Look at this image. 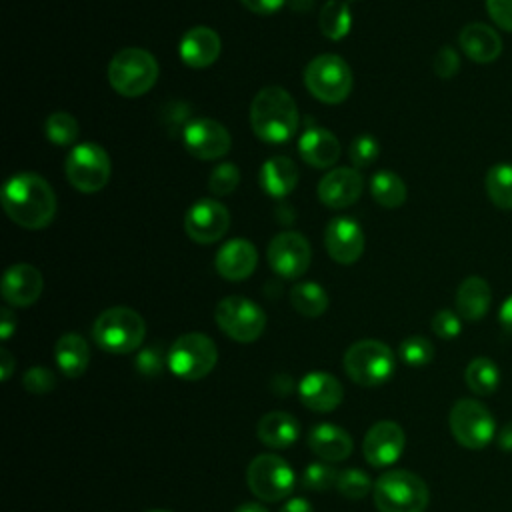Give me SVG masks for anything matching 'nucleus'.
I'll list each match as a JSON object with an SVG mask.
<instances>
[{
    "instance_id": "obj_1",
    "label": "nucleus",
    "mask_w": 512,
    "mask_h": 512,
    "mask_svg": "<svg viewBox=\"0 0 512 512\" xmlns=\"http://www.w3.org/2000/svg\"><path fill=\"white\" fill-rule=\"evenodd\" d=\"M2 208L18 226L40 230L54 220L56 194L42 176L20 172L6 180L2 188Z\"/></svg>"
},
{
    "instance_id": "obj_2",
    "label": "nucleus",
    "mask_w": 512,
    "mask_h": 512,
    "mask_svg": "<svg viewBox=\"0 0 512 512\" xmlns=\"http://www.w3.org/2000/svg\"><path fill=\"white\" fill-rule=\"evenodd\" d=\"M300 124L296 100L282 86L262 88L250 104L252 132L270 144L288 142Z\"/></svg>"
},
{
    "instance_id": "obj_3",
    "label": "nucleus",
    "mask_w": 512,
    "mask_h": 512,
    "mask_svg": "<svg viewBox=\"0 0 512 512\" xmlns=\"http://www.w3.org/2000/svg\"><path fill=\"white\" fill-rule=\"evenodd\" d=\"M144 336V318L128 306H112L104 310L92 324L94 342L110 354H128L138 350Z\"/></svg>"
},
{
    "instance_id": "obj_4",
    "label": "nucleus",
    "mask_w": 512,
    "mask_h": 512,
    "mask_svg": "<svg viewBox=\"0 0 512 512\" xmlns=\"http://www.w3.org/2000/svg\"><path fill=\"white\" fill-rule=\"evenodd\" d=\"M372 498L378 512H424L430 502V490L410 470H388L374 482Z\"/></svg>"
},
{
    "instance_id": "obj_5",
    "label": "nucleus",
    "mask_w": 512,
    "mask_h": 512,
    "mask_svg": "<svg viewBox=\"0 0 512 512\" xmlns=\"http://www.w3.org/2000/svg\"><path fill=\"white\" fill-rule=\"evenodd\" d=\"M156 58L144 48H124L108 64V82L120 96L136 98L146 94L158 80Z\"/></svg>"
},
{
    "instance_id": "obj_6",
    "label": "nucleus",
    "mask_w": 512,
    "mask_h": 512,
    "mask_svg": "<svg viewBox=\"0 0 512 512\" xmlns=\"http://www.w3.org/2000/svg\"><path fill=\"white\" fill-rule=\"evenodd\" d=\"M396 368V356L380 340H358L344 352V370L358 386H380Z\"/></svg>"
},
{
    "instance_id": "obj_7",
    "label": "nucleus",
    "mask_w": 512,
    "mask_h": 512,
    "mask_svg": "<svg viewBox=\"0 0 512 512\" xmlns=\"http://www.w3.org/2000/svg\"><path fill=\"white\" fill-rule=\"evenodd\" d=\"M304 84L316 100L324 104H340L352 92L354 78L344 58L336 54H320L306 64Z\"/></svg>"
},
{
    "instance_id": "obj_8",
    "label": "nucleus",
    "mask_w": 512,
    "mask_h": 512,
    "mask_svg": "<svg viewBox=\"0 0 512 512\" xmlns=\"http://www.w3.org/2000/svg\"><path fill=\"white\" fill-rule=\"evenodd\" d=\"M218 362V348L212 338L202 332L178 336L168 350V368L182 380H202Z\"/></svg>"
},
{
    "instance_id": "obj_9",
    "label": "nucleus",
    "mask_w": 512,
    "mask_h": 512,
    "mask_svg": "<svg viewBox=\"0 0 512 512\" xmlns=\"http://www.w3.org/2000/svg\"><path fill=\"white\" fill-rule=\"evenodd\" d=\"M64 174L72 188L84 194H92L108 184L112 162L100 144L80 142L68 152L64 160Z\"/></svg>"
},
{
    "instance_id": "obj_10",
    "label": "nucleus",
    "mask_w": 512,
    "mask_h": 512,
    "mask_svg": "<svg viewBox=\"0 0 512 512\" xmlns=\"http://www.w3.org/2000/svg\"><path fill=\"white\" fill-rule=\"evenodd\" d=\"M448 426L454 440L468 450L486 448L496 434L492 412L482 402L472 398H460L454 402L450 408Z\"/></svg>"
},
{
    "instance_id": "obj_11",
    "label": "nucleus",
    "mask_w": 512,
    "mask_h": 512,
    "mask_svg": "<svg viewBox=\"0 0 512 512\" xmlns=\"http://www.w3.org/2000/svg\"><path fill=\"white\" fill-rule=\"evenodd\" d=\"M214 318L218 328L232 340L248 344L262 336L266 328L264 310L244 296H226L216 304Z\"/></svg>"
},
{
    "instance_id": "obj_12",
    "label": "nucleus",
    "mask_w": 512,
    "mask_h": 512,
    "mask_svg": "<svg viewBox=\"0 0 512 512\" xmlns=\"http://www.w3.org/2000/svg\"><path fill=\"white\" fill-rule=\"evenodd\" d=\"M250 492L264 502H278L294 490V472L288 462L276 454H260L250 460L246 470Z\"/></svg>"
},
{
    "instance_id": "obj_13",
    "label": "nucleus",
    "mask_w": 512,
    "mask_h": 512,
    "mask_svg": "<svg viewBox=\"0 0 512 512\" xmlns=\"http://www.w3.org/2000/svg\"><path fill=\"white\" fill-rule=\"evenodd\" d=\"M266 258L270 268L278 276L296 280L310 266V258H312L310 242L300 232H294V230L278 232L268 244Z\"/></svg>"
},
{
    "instance_id": "obj_14",
    "label": "nucleus",
    "mask_w": 512,
    "mask_h": 512,
    "mask_svg": "<svg viewBox=\"0 0 512 512\" xmlns=\"http://www.w3.org/2000/svg\"><path fill=\"white\" fill-rule=\"evenodd\" d=\"M182 140L186 150L198 160H216L232 146L230 132L214 118H192L186 122Z\"/></svg>"
},
{
    "instance_id": "obj_15",
    "label": "nucleus",
    "mask_w": 512,
    "mask_h": 512,
    "mask_svg": "<svg viewBox=\"0 0 512 512\" xmlns=\"http://www.w3.org/2000/svg\"><path fill=\"white\" fill-rule=\"evenodd\" d=\"M230 226V212L218 200L200 198L184 216V230L190 240L198 244H212L220 240Z\"/></svg>"
},
{
    "instance_id": "obj_16",
    "label": "nucleus",
    "mask_w": 512,
    "mask_h": 512,
    "mask_svg": "<svg viewBox=\"0 0 512 512\" xmlns=\"http://www.w3.org/2000/svg\"><path fill=\"white\" fill-rule=\"evenodd\" d=\"M406 436L400 424L392 420L376 422L364 436L362 454L366 462L374 468H384L394 464L404 452Z\"/></svg>"
},
{
    "instance_id": "obj_17",
    "label": "nucleus",
    "mask_w": 512,
    "mask_h": 512,
    "mask_svg": "<svg viewBox=\"0 0 512 512\" xmlns=\"http://www.w3.org/2000/svg\"><path fill=\"white\" fill-rule=\"evenodd\" d=\"M362 226L348 216H338L328 222L324 232V244L330 258L338 264H354L364 252Z\"/></svg>"
},
{
    "instance_id": "obj_18",
    "label": "nucleus",
    "mask_w": 512,
    "mask_h": 512,
    "mask_svg": "<svg viewBox=\"0 0 512 512\" xmlns=\"http://www.w3.org/2000/svg\"><path fill=\"white\" fill-rule=\"evenodd\" d=\"M364 190V178L356 168L340 166L328 170L318 182V198L328 208H346L354 204Z\"/></svg>"
},
{
    "instance_id": "obj_19",
    "label": "nucleus",
    "mask_w": 512,
    "mask_h": 512,
    "mask_svg": "<svg viewBox=\"0 0 512 512\" xmlns=\"http://www.w3.org/2000/svg\"><path fill=\"white\" fill-rule=\"evenodd\" d=\"M44 288V280L42 274L36 266L20 262V264H12L4 276H2V298L18 308H26L30 304H34Z\"/></svg>"
},
{
    "instance_id": "obj_20",
    "label": "nucleus",
    "mask_w": 512,
    "mask_h": 512,
    "mask_svg": "<svg viewBox=\"0 0 512 512\" xmlns=\"http://www.w3.org/2000/svg\"><path fill=\"white\" fill-rule=\"evenodd\" d=\"M300 402L314 412H332L344 398L340 380L328 372H308L298 382Z\"/></svg>"
},
{
    "instance_id": "obj_21",
    "label": "nucleus",
    "mask_w": 512,
    "mask_h": 512,
    "mask_svg": "<svg viewBox=\"0 0 512 512\" xmlns=\"http://www.w3.org/2000/svg\"><path fill=\"white\" fill-rule=\"evenodd\" d=\"M258 264V252L250 240L244 238H232L220 246L214 258L216 272L230 280V282H240L252 276Z\"/></svg>"
},
{
    "instance_id": "obj_22",
    "label": "nucleus",
    "mask_w": 512,
    "mask_h": 512,
    "mask_svg": "<svg viewBox=\"0 0 512 512\" xmlns=\"http://www.w3.org/2000/svg\"><path fill=\"white\" fill-rule=\"evenodd\" d=\"M298 152L312 168H330L340 158V142L328 128L308 122L298 138Z\"/></svg>"
},
{
    "instance_id": "obj_23",
    "label": "nucleus",
    "mask_w": 512,
    "mask_h": 512,
    "mask_svg": "<svg viewBox=\"0 0 512 512\" xmlns=\"http://www.w3.org/2000/svg\"><path fill=\"white\" fill-rule=\"evenodd\" d=\"M220 50H222L220 36L208 26L190 28L180 38V44H178V54L182 62L196 70L214 64L216 58L220 56Z\"/></svg>"
},
{
    "instance_id": "obj_24",
    "label": "nucleus",
    "mask_w": 512,
    "mask_h": 512,
    "mask_svg": "<svg viewBox=\"0 0 512 512\" xmlns=\"http://www.w3.org/2000/svg\"><path fill=\"white\" fill-rule=\"evenodd\" d=\"M458 44L462 52L478 64L494 62L502 54L500 34L484 22L466 24L458 34Z\"/></svg>"
},
{
    "instance_id": "obj_25",
    "label": "nucleus",
    "mask_w": 512,
    "mask_h": 512,
    "mask_svg": "<svg viewBox=\"0 0 512 512\" xmlns=\"http://www.w3.org/2000/svg\"><path fill=\"white\" fill-rule=\"evenodd\" d=\"M308 446L316 456H320V460L342 462L352 454L354 442L344 428L322 422L308 432Z\"/></svg>"
},
{
    "instance_id": "obj_26",
    "label": "nucleus",
    "mask_w": 512,
    "mask_h": 512,
    "mask_svg": "<svg viewBox=\"0 0 512 512\" xmlns=\"http://www.w3.org/2000/svg\"><path fill=\"white\" fill-rule=\"evenodd\" d=\"M298 166L288 156H272L268 158L258 174L262 190L270 198L288 196L298 184Z\"/></svg>"
},
{
    "instance_id": "obj_27",
    "label": "nucleus",
    "mask_w": 512,
    "mask_h": 512,
    "mask_svg": "<svg viewBox=\"0 0 512 512\" xmlns=\"http://www.w3.org/2000/svg\"><path fill=\"white\" fill-rule=\"evenodd\" d=\"M256 436L268 448H288L300 436V422L288 412H268L256 424Z\"/></svg>"
},
{
    "instance_id": "obj_28",
    "label": "nucleus",
    "mask_w": 512,
    "mask_h": 512,
    "mask_svg": "<svg viewBox=\"0 0 512 512\" xmlns=\"http://www.w3.org/2000/svg\"><path fill=\"white\" fill-rule=\"evenodd\" d=\"M492 292L482 276H468L456 290V312L462 320L476 322L486 316L490 308Z\"/></svg>"
},
{
    "instance_id": "obj_29",
    "label": "nucleus",
    "mask_w": 512,
    "mask_h": 512,
    "mask_svg": "<svg viewBox=\"0 0 512 512\" xmlns=\"http://www.w3.org/2000/svg\"><path fill=\"white\" fill-rule=\"evenodd\" d=\"M54 358L64 376L78 378L86 372L90 364L88 342L76 332H66L56 340Z\"/></svg>"
},
{
    "instance_id": "obj_30",
    "label": "nucleus",
    "mask_w": 512,
    "mask_h": 512,
    "mask_svg": "<svg viewBox=\"0 0 512 512\" xmlns=\"http://www.w3.org/2000/svg\"><path fill=\"white\" fill-rule=\"evenodd\" d=\"M320 32L328 40H342L352 28V12L344 0H326L318 14Z\"/></svg>"
},
{
    "instance_id": "obj_31",
    "label": "nucleus",
    "mask_w": 512,
    "mask_h": 512,
    "mask_svg": "<svg viewBox=\"0 0 512 512\" xmlns=\"http://www.w3.org/2000/svg\"><path fill=\"white\" fill-rule=\"evenodd\" d=\"M290 304L292 308L306 316V318H318L328 308V294L326 290L316 282H298L290 288Z\"/></svg>"
},
{
    "instance_id": "obj_32",
    "label": "nucleus",
    "mask_w": 512,
    "mask_h": 512,
    "mask_svg": "<svg viewBox=\"0 0 512 512\" xmlns=\"http://www.w3.org/2000/svg\"><path fill=\"white\" fill-rule=\"evenodd\" d=\"M372 198L384 208H398L406 202V184L392 170H380L370 180Z\"/></svg>"
},
{
    "instance_id": "obj_33",
    "label": "nucleus",
    "mask_w": 512,
    "mask_h": 512,
    "mask_svg": "<svg viewBox=\"0 0 512 512\" xmlns=\"http://www.w3.org/2000/svg\"><path fill=\"white\" fill-rule=\"evenodd\" d=\"M500 378H502L500 368L496 366L494 360H490L486 356H478V358L470 360L466 366V372H464L466 386L478 396L492 394L498 388Z\"/></svg>"
},
{
    "instance_id": "obj_34",
    "label": "nucleus",
    "mask_w": 512,
    "mask_h": 512,
    "mask_svg": "<svg viewBox=\"0 0 512 512\" xmlns=\"http://www.w3.org/2000/svg\"><path fill=\"white\" fill-rule=\"evenodd\" d=\"M490 202L500 210H512V164L498 162L488 168L484 178Z\"/></svg>"
},
{
    "instance_id": "obj_35",
    "label": "nucleus",
    "mask_w": 512,
    "mask_h": 512,
    "mask_svg": "<svg viewBox=\"0 0 512 512\" xmlns=\"http://www.w3.org/2000/svg\"><path fill=\"white\" fill-rule=\"evenodd\" d=\"M44 134L46 138L56 146H68L76 142L80 134L78 120L68 112H54L44 122Z\"/></svg>"
},
{
    "instance_id": "obj_36",
    "label": "nucleus",
    "mask_w": 512,
    "mask_h": 512,
    "mask_svg": "<svg viewBox=\"0 0 512 512\" xmlns=\"http://www.w3.org/2000/svg\"><path fill=\"white\" fill-rule=\"evenodd\" d=\"M338 472L330 462L326 460H320V462H310L302 474H300V484L308 490H314V492H324L332 486H336V480H338Z\"/></svg>"
},
{
    "instance_id": "obj_37",
    "label": "nucleus",
    "mask_w": 512,
    "mask_h": 512,
    "mask_svg": "<svg viewBox=\"0 0 512 512\" xmlns=\"http://www.w3.org/2000/svg\"><path fill=\"white\" fill-rule=\"evenodd\" d=\"M398 352H400L402 362L412 366V368H422V366L430 364L432 358H434L432 342L428 338H424V336H418V334L404 338L400 342Z\"/></svg>"
},
{
    "instance_id": "obj_38",
    "label": "nucleus",
    "mask_w": 512,
    "mask_h": 512,
    "mask_svg": "<svg viewBox=\"0 0 512 512\" xmlns=\"http://www.w3.org/2000/svg\"><path fill=\"white\" fill-rule=\"evenodd\" d=\"M372 480L366 472L358 470V468H346L338 472V480H336V490L350 500H360L364 496H368V492L372 490Z\"/></svg>"
},
{
    "instance_id": "obj_39",
    "label": "nucleus",
    "mask_w": 512,
    "mask_h": 512,
    "mask_svg": "<svg viewBox=\"0 0 512 512\" xmlns=\"http://www.w3.org/2000/svg\"><path fill=\"white\" fill-rule=\"evenodd\" d=\"M240 184V170L232 162H222L212 168L208 176V188L214 196H226Z\"/></svg>"
},
{
    "instance_id": "obj_40",
    "label": "nucleus",
    "mask_w": 512,
    "mask_h": 512,
    "mask_svg": "<svg viewBox=\"0 0 512 512\" xmlns=\"http://www.w3.org/2000/svg\"><path fill=\"white\" fill-rule=\"evenodd\" d=\"M380 154V144L372 134H358L348 148V156L356 168L370 166Z\"/></svg>"
},
{
    "instance_id": "obj_41",
    "label": "nucleus",
    "mask_w": 512,
    "mask_h": 512,
    "mask_svg": "<svg viewBox=\"0 0 512 512\" xmlns=\"http://www.w3.org/2000/svg\"><path fill=\"white\" fill-rule=\"evenodd\" d=\"M134 364H136V370H138L142 376L154 378V376L162 374L164 364L168 366V352L164 354V350H162L160 344L144 346V348L138 352Z\"/></svg>"
},
{
    "instance_id": "obj_42",
    "label": "nucleus",
    "mask_w": 512,
    "mask_h": 512,
    "mask_svg": "<svg viewBox=\"0 0 512 512\" xmlns=\"http://www.w3.org/2000/svg\"><path fill=\"white\" fill-rule=\"evenodd\" d=\"M432 332L442 338V340H452L460 334L462 330V318L458 312L454 310H448V308H442L438 310L434 316H432Z\"/></svg>"
},
{
    "instance_id": "obj_43",
    "label": "nucleus",
    "mask_w": 512,
    "mask_h": 512,
    "mask_svg": "<svg viewBox=\"0 0 512 512\" xmlns=\"http://www.w3.org/2000/svg\"><path fill=\"white\" fill-rule=\"evenodd\" d=\"M22 384L32 394H46L56 388V376L52 370H48L44 366H32L24 372Z\"/></svg>"
},
{
    "instance_id": "obj_44",
    "label": "nucleus",
    "mask_w": 512,
    "mask_h": 512,
    "mask_svg": "<svg viewBox=\"0 0 512 512\" xmlns=\"http://www.w3.org/2000/svg\"><path fill=\"white\" fill-rule=\"evenodd\" d=\"M432 68L440 78H452L460 70V56L452 46H442L432 60Z\"/></svg>"
},
{
    "instance_id": "obj_45",
    "label": "nucleus",
    "mask_w": 512,
    "mask_h": 512,
    "mask_svg": "<svg viewBox=\"0 0 512 512\" xmlns=\"http://www.w3.org/2000/svg\"><path fill=\"white\" fill-rule=\"evenodd\" d=\"M486 10L496 26L512 32V0H486Z\"/></svg>"
},
{
    "instance_id": "obj_46",
    "label": "nucleus",
    "mask_w": 512,
    "mask_h": 512,
    "mask_svg": "<svg viewBox=\"0 0 512 512\" xmlns=\"http://www.w3.org/2000/svg\"><path fill=\"white\" fill-rule=\"evenodd\" d=\"M244 8H248L254 14H274L278 12L288 0H240Z\"/></svg>"
},
{
    "instance_id": "obj_47",
    "label": "nucleus",
    "mask_w": 512,
    "mask_h": 512,
    "mask_svg": "<svg viewBox=\"0 0 512 512\" xmlns=\"http://www.w3.org/2000/svg\"><path fill=\"white\" fill-rule=\"evenodd\" d=\"M14 330H16V316H14V312L10 308H2L0 310V338L8 340Z\"/></svg>"
},
{
    "instance_id": "obj_48",
    "label": "nucleus",
    "mask_w": 512,
    "mask_h": 512,
    "mask_svg": "<svg viewBox=\"0 0 512 512\" xmlns=\"http://www.w3.org/2000/svg\"><path fill=\"white\" fill-rule=\"evenodd\" d=\"M498 320H500V326L512 334V294L502 302L500 306V312H498Z\"/></svg>"
},
{
    "instance_id": "obj_49",
    "label": "nucleus",
    "mask_w": 512,
    "mask_h": 512,
    "mask_svg": "<svg viewBox=\"0 0 512 512\" xmlns=\"http://www.w3.org/2000/svg\"><path fill=\"white\" fill-rule=\"evenodd\" d=\"M14 368H16L14 356L6 348H0V378L8 380L10 374L14 372Z\"/></svg>"
},
{
    "instance_id": "obj_50",
    "label": "nucleus",
    "mask_w": 512,
    "mask_h": 512,
    "mask_svg": "<svg viewBox=\"0 0 512 512\" xmlns=\"http://www.w3.org/2000/svg\"><path fill=\"white\" fill-rule=\"evenodd\" d=\"M496 442H498V448L504 450V452H512V420L506 422L500 432H496Z\"/></svg>"
},
{
    "instance_id": "obj_51",
    "label": "nucleus",
    "mask_w": 512,
    "mask_h": 512,
    "mask_svg": "<svg viewBox=\"0 0 512 512\" xmlns=\"http://www.w3.org/2000/svg\"><path fill=\"white\" fill-rule=\"evenodd\" d=\"M280 512H314L310 502L304 500V498H290Z\"/></svg>"
},
{
    "instance_id": "obj_52",
    "label": "nucleus",
    "mask_w": 512,
    "mask_h": 512,
    "mask_svg": "<svg viewBox=\"0 0 512 512\" xmlns=\"http://www.w3.org/2000/svg\"><path fill=\"white\" fill-rule=\"evenodd\" d=\"M234 512H268V510L258 502H244Z\"/></svg>"
},
{
    "instance_id": "obj_53",
    "label": "nucleus",
    "mask_w": 512,
    "mask_h": 512,
    "mask_svg": "<svg viewBox=\"0 0 512 512\" xmlns=\"http://www.w3.org/2000/svg\"><path fill=\"white\" fill-rule=\"evenodd\" d=\"M314 0H288V4L294 8V10H308L312 6Z\"/></svg>"
},
{
    "instance_id": "obj_54",
    "label": "nucleus",
    "mask_w": 512,
    "mask_h": 512,
    "mask_svg": "<svg viewBox=\"0 0 512 512\" xmlns=\"http://www.w3.org/2000/svg\"><path fill=\"white\" fill-rule=\"evenodd\" d=\"M146 512H170V510H158V508H154V510H146Z\"/></svg>"
}]
</instances>
